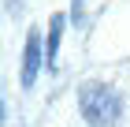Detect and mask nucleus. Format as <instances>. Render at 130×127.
<instances>
[{"label": "nucleus", "mask_w": 130, "mask_h": 127, "mask_svg": "<svg viewBox=\"0 0 130 127\" xmlns=\"http://www.w3.org/2000/svg\"><path fill=\"white\" fill-rule=\"evenodd\" d=\"M78 112L89 127H115L123 120V97L108 82H86L78 90Z\"/></svg>", "instance_id": "nucleus-1"}, {"label": "nucleus", "mask_w": 130, "mask_h": 127, "mask_svg": "<svg viewBox=\"0 0 130 127\" xmlns=\"http://www.w3.org/2000/svg\"><path fill=\"white\" fill-rule=\"evenodd\" d=\"M41 49H45V41H41V30H37V26H30V30H26V45H22V71H19V78H22V86H26V90L37 82L41 56H45Z\"/></svg>", "instance_id": "nucleus-2"}, {"label": "nucleus", "mask_w": 130, "mask_h": 127, "mask_svg": "<svg viewBox=\"0 0 130 127\" xmlns=\"http://www.w3.org/2000/svg\"><path fill=\"white\" fill-rule=\"evenodd\" d=\"M63 30H67V15H63V11L48 15V30H45V67L48 71H56V56H60Z\"/></svg>", "instance_id": "nucleus-3"}]
</instances>
